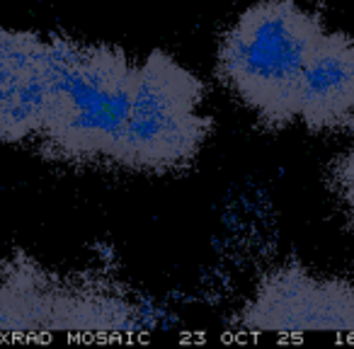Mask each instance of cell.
<instances>
[{"label": "cell", "mask_w": 354, "mask_h": 349, "mask_svg": "<svg viewBox=\"0 0 354 349\" xmlns=\"http://www.w3.org/2000/svg\"><path fill=\"white\" fill-rule=\"evenodd\" d=\"M207 88L165 51L138 59L131 119L124 131L117 170L138 175L183 172L199 158L214 131L204 109Z\"/></svg>", "instance_id": "obj_4"}, {"label": "cell", "mask_w": 354, "mask_h": 349, "mask_svg": "<svg viewBox=\"0 0 354 349\" xmlns=\"http://www.w3.org/2000/svg\"><path fill=\"white\" fill-rule=\"evenodd\" d=\"M330 187L344 207L349 221L354 223V146L339 153L330 165Z\"/></svg>", "instance_id": "obj_8"}, {"label": "cell", "mask_w": 354, "mask_h": 349, "mask_svg": "<svg viewBox=\"0 0 354 349\" xmlns=\"http://www.w3.org/2000/svg\"><path fill=\"white\" fill-rule=\"evenodd\" d=\"M138 59L104 41L49 37V109L37 148L68 165L117 170Z\"/></svg>", "instance_id": "obj_1"}, {"label": "cell", "mask_w": 354, "mask_h": 349, "mask_svg": "<svg viewBox=\"0 0 354 349\" xmlns=\"http://www.w3.org/2000/svg\"><path fill=\"white\" fill-rule=\"evenodd\" d=\"M49 109V37L0 27V143L41 138Z\"/></svg>", "instance_id": "obj_6"}, {"label": "cell", "mask_w": 354, "mask_h": 349, "mask_svg": "<svg viewBox=\"0 0 354 349\" xmlns=\"http://www.w3.org/2000/svg\"><path fill=\"white\" fill-rule=\"evenodd\" d=\"M296 124L310 133L354 129V37L328 30L318 37L296 97Z\"/></svg>", "instance_id": "obj_7"}, {"label": "cell", "mask_w": 354, "mask_h": 349, "mask_svg": "<svg viewBox=\"0 0 354 349\" xmlns=\"http://www.w3.org/2000/svg\"><path fill=\"white\" fill-rule=\"evenodd\" d=\"M325 27L299 0H255L218 41L216 78L262 126L281 131L296 124L301 75Z\"/></svg>", "instance_id": "obj_2"}, {"label": "cell", "mask_w": 354, "mask_h": 349, "mask_svg": "<svg viewBox=\"0 0 354 349\" xmlns=\"http://www.w3.org/2000/svg\"><path fill=\"white\" fill-rule=\"evenodd\" d=\"M236 325L255 334H354V279L318 274L296 262L279 265L262 274Z\"/></svg>", "instance_id": "obj_5"}, {"label": "cell", "mask_w": 354, "mask_h": 349, "mask_svg": "<svg viewBox=\"0 0 354 349\" xmlns=\"http://www.w3.org/2000/svg\"><path fill=\"white\" fill-rule=\"evenodd\" d=\"M153 328V308L122 281L49 270L25 255L0 260V334H133Z\"/></svg>", "instance_id": "obj_3"}]
</instances>
